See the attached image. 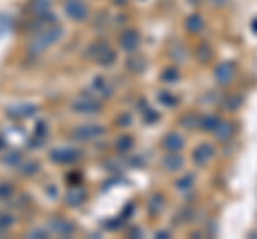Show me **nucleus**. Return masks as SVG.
Listing matches in <instances>:
<instances>
[{"mask_svg":"<svg viewBox=\"0 0 257 239\" xmlns=\"http://www.w3.org/2000/svg\"><path fill=\"white\" fill-rule=\"evenodd\" d=\"M62 36H64V28H62V26H58V24L47 26V28H43L39 32H35V34H30L28 53H30V56H39V53L50 50L52 45H56Z\"/></svg>","mask_w":257,"mask_h":239,"instance_id":"f257e3e1","label":"nucleus"},{"mask_svg":"<svg viewBox=\"0 0 257 239\" xmlns=\"http://www.w3.org/2000/svg\"><path fill=\"white\" fill-rule=\"evenodd\" d=\"M103 99H99L90 90H86L84 94H79L75 101H71V111L77 116H99L103 113Z\"/></svg>","mask_w":257,"mask_h":239,"instance_id":"f03ea898","label":"nucleus"},{"mask_svg":"<svg viewBox=\"0 0 257 239\" xmlns=\"http://www.w3.org/2000/svg\"><path fill=\"white\" fill-rule=\"evenodd\" d=\"M107 135V126L96 122H88V124H79L71 130V139L79 141V143H90V141H96Z\"/></svg>","mask_w":257,"mask_h":239,"instance_id":"7ed1b4c3","label":"nucleus"},{"mask_svg":"<svg viewBox=\"0 0 257 239\" xmlns=\"http://www.w3.org/2000/svg\"><path fill=\"white\" fill-rule=\"evenodd\" d=\"M62 9L71 21H86L90 17V7L86 0H64Z\"/></svg>","mask_w":257,"mask_h":239,"instance_id":"20e7f679","label":"nucleus"},{"mask_svg":"<svg viewBox=\"0 0 257 239\" xmlns=\"http://www.w3.org/2000/svg\"><path fill=\"white\" fill-rule=\"evenodd\" d=\"M82 158V152L77 148H54L50 152V160L54 165H60V167H67V165H73Z\"/></svg>","mask_w":257,"mask_h":239,"instance_id":"39448f33","label":"nucleus"},{"mask_svg":"<svg viewBox=\"0 0 257 239\" xmlns=\"http://www.w3.org/2000/svg\"><path fill=\"white\" fill-rule=\"evenodd\" d=\"M139 43H142V36H139V32L135 28H127L120 32V36H118V47H120L125 53H137L139 50Z\"/></svg>","mask_w":257,"mask_h":239,"instance_id":"423d86ee","label":"nucleus"},{"mask_svg":"<svg viewBox=\"0 0 257 239\" xmlns=\"http://www.w3.org/2000/svg\"><path fill=\"white\" fill-rule=\"evenodd\" d=\"M184 137H182L180 133H176V130H171L167 133L163 139H161V150L165 152V154H176V152H182L184 150Z\"/></svg>","mask_w":257,"mask_h":239,"instance_id":"0eeeda50","label":"nucleus"},{"mask_svg":"<svg viewBox=\"0 0 257 239\" xmlns=\"http://www.w3.org/2000/svg\"><path fill=\"white\" fill-rule=\"evenodd\" d=\"M92 94H96L99 99H110L111 94H114V85H111V81L103 77V75H96V77H92V81H90V88H88Z\"/></svg>","mask_w":257,"mask_h":239,"instance_id":"6e6552de","label":"nucleus"},{"mask_svg":"<svg viewBox=\"0 0 257 239\" xmlns=\"http://www.w3.org/2000/svg\"><path fill=\"white\" fill-rule=\"evenodd\" d=\"M214 152H217L214 143H208V141H203V143H200L195 150H193V162H195L197 167H206L208 162L214 158Z\"/></svg>","mask_w":257,"mask_h":239,"instance_id":"1a4fd4ad","label":"nucleus"},{"mask_svg":"<svg viewBox=\"0 0 257 239\" xmlns=\"http://www.w3.org/2000/svg\"><path fill=\"white\" fill-rule=\"evenodd\" d=\"M35 113H37V105H32V102H19V105H13L7 109V116L11 120H15V122L35 118Z\"/></svg>","mask_w":257,"mask_h":239,"instance_id":"9d476101","label":"nucleus"},{"mask_svg":"<svg viewBox=\"0 0 257 239\" xmlns=\"http://www.w3.org/2000/svg\"><path fill=\"white\" fill-rule=\"evenodd\" d=\"M234 70H236L234 62H221L219 67H214L212 77H214V81H217L219 85H227L229 81L234 79Z\"/></svg>","mask_w":257,"mask_h":239,"instance_id":"9b49d317","label":"nucleus"},{"mask_svg":"<svg viewBox=\"0 0 257 239\" xmlns=\"http://www.w3.org/2000/svg\"><path fill=\"white\" fill-rule=\"evenodd\" d=\"M50 233L60 235V237H71L75 233V226H73V222L67 220V218H52L50 220Z\"/></svg>","mask_w":257,"mask_h":239,"instance_id":"f8f14e48","label":"nucleus"},{"mask_svg":"<svg viewBox=\"0 0 257 239\" xmlns=\"http://www.w3.org/2000/svg\"><path fill=\"white\" fill-rule=\"evenodd\" d=\"M195 186H197V177H195V173H191V171H184V173L180 171V177L174 182V190L180 194L191 192Z\"/></svg>","mask_w":257,"mask_h":239,"instance_id":"ddd939ff","label":"nucleus"},{"mask_svg":"<svg viewBox=\"0 0 257 239\" xmlns=\"http://www.w3.org/2000/svg\"><path fill=\"white\" fill-rule=\"evenodd\" d=\"M161 167L167 173H178L184 169V158H182L180 152H176V154H165L163 158H161Z\"/></svg>","mask_w":257,"mask_h":239,"instance_id":"4468645a","label":"nucleus"},{"mask_svg":"<svg viewBox=\"0 0 257 239\" xmlns=\"http://www.w3.org/2000/svg\"><path fill=\"white\" fill-rule=\"evenodd\" d=\"M221 122H223V118L219 116V113H206V116L197 118V126L195 128H200L202 133H214Z\"/></svg>","mask_w":257,"mask_h":239,"instance_id":"2eb2a0df","label":"nucleus"},{"mask_svg":"<svg viewBox=\"0 0 257 239\" xmlns=\"http://www.w3.org/2000/svg\"><path fill=\"white\" fill-rule=\"evenodd\" d=\"M86 199H88V192H86L84 186H73L64 194V203H67L69 207H79L82 203H86Z\"/></svg>","mask_w":257,"mask_h":239,"instance_id":"dca6fc26","label":"nucleus"},{"mask_svg":"<svg viewBox=\"0 0 257 239\" xmlns=\"http://www.w3.org/2000/svg\"><path fill=\"white\" fill-rule=\"evenodd\" d=\"M133 148H135V139H133V135H120L116 141H114V150L118 152V154L127 156V154H133Z\"/></svg>","mask_w":257,"mask_h":239,"instance_id":"f3484780","label":"nucleus"},{"mask_svg":"<svg viewBox=\"0 0 257 239\" xmlns=\"http://www.w3.org/2000/svg\"><path fill=\"white\" fill-rule=\"evenodd\" d=\"M107 50H111V45L107 43L105 39H99V41H94V43H90L88 45V51H86V58H90V60H99Z\"/></svg>","mask_w":257,"mask_h":239,"instance_id":"a211bd4d","label":"nucleus"},{"mask_svg":"<svg viewBox=\"0 0 257 239\" xmlns=\"http://www.w3.org/2000/svg\"><path fill=\"white\" fill-rule=\"evenodd\" d=\"M203 26H206V21H203V15H200V13H191L184 17V28H186V32H191V34L202 32Z\"/></svg>","mask_w":257,"mask_h":239,"instance_id":"6ab92c4d","label":"nucleus"},{"mask_svg":"<svg viewBox=\"0 0 257 239\" xmlns=\"http://www.w3.org/2000/svg\"><path fill=\"white\" fill-rule=\"evenodd\" d=\"M157 101H159L161 107H165V109H176V107H178V102H180L178 96L171 94V92H167V90H161L159 94H157Z\"/></svg>","mask_w":257,"mask_h":239,"instance_id":"aec40b11","label":"nucleus"},{"mask_svg":"<svg viewBox=\"0 0 257 239\" xmlns=\"http://www.w3.org/2000/svg\"><path fill=\"white\" fill-rule=\"evenodd\" d=\"M41 173V165L37 160H21L19 165V175L21 177H35Z\"/></svg>","mask_w":257,"mask_h":239,"instance_id":"412c9836","label":"nucleus"},{"mask_svg":"<svg viewBox=\"0 0 257 239\" xmlns=\"http://www.w3.org/2000/svg\"><path fill=\"white\" fill-rule=\"evenodd\" d=\"M232 135H234V124L227 122V120H223V122L217 126V130H214V139L217 141H229Z\"/></svg>","mask_w":257,"mask_h":239,"instance_id":"4be33fe9","label":"nucleus"},{"mask_svg":"<svg viewBox=\"0 0 257 239\" xmlns=\"http://www.w3.org/2000/svg\"><path fill=\"white\" fill-rule=\"evenodd\" d=\"M146 207H148V211H150V216H159L161 211H163V207H165V199H163V194L154 192L152 197L148 199Z\"/></svg>","mask_w":257,"mask_h":239,"instance_id":"5701e85b","label":"nucleus"},{"mask_svg":"<svg viewBox=\"0 0 257 239\" xmlns=\"http://www.w3.org/2000/svg\"><path fill=\"white\" fill-rule=\"evenodd\" d=\"M161 81L163 84H178L180 81V68L178 67H165L161 70Z\"/></svg>","mask_w":257,"mask_h":239,"instance_id":"b1692460","label":"nucleus"},{"mask_svg":"<svg viewBox=\"0 0 257 239\" xmlns=\"http://www.w3.org/2000/svg\"><path fill=\"white\" fill-rule=\"evenodd\" d=\"M21 160H24V154L19 150H9L7 154L2 156V165L4 167H19Z\"/></svg>","mask_w":257,"mask_h":239,"instance_id":"393cba45","label":"nucleus"},{"mask_svg":"<svg viewBox=\"0 0 257 239\" xmlns=\"http://www.w3.org/2000/svg\"><path fill=\"white\" fill-rule=\"evenodd\" d=\"M142 116H144V124H148V126H154L159 122V111L152 109L148 102H146V107L142 105Z\"/></svg>","mask_w":257,"mask_h":239,"instance_id":"a878e982","label":"nucleus"},{"mask_svg":"<svg viewBox=\"0 0 257 239\" xmlns=\"http://www.w3.org/2000/svg\"><path fill=\"white\" fill-rule=\"evenodd\" d=\"M144 58L135 56V53H131V58L127 60V70H131V73H142L144 70Z\"/></svg>","mask_w":257,"mask_h":239,"instance_id":"bb28decb","label":"nucleus"},{"mask_svg":"<svg viewBox=\"0 0 257 239\" xmlns=\"http://www.w3.org/2000/svg\"><path fill=\"white\" fill-rule=\"evenodd\" d=\"M116 51L114 50H107L103 56H101L99 60H96V64H99V67H103V68H110V67H114L116 64Z\"/></svg>","mask_w":257,"mask_h":239,"instance_id":"cd10ccee","label":"nucleus"},{"mask_svg":"<svg viewBox=\"0 0 257 239\" xmlns=\"http://www.w3.org/2000/svg\"><path fill=\"white\" fill-rule=\"evenodd\" d=\"M30 9L32 13H45V11H52V0H30Z\"/></svg>","mask_w":257,"mask_h":239,"instance_id":"c85d7f7f","label":"nucleus"},{"mask_svg":"<svg viewBox=\"0 0 257 239\" xmlns=\"http://www.w3.org/2000/svg\"><path fill=\"white\" fill-rule=\"evenodd\" d=\"M13 224H15V218H13V214H9V211H2V214H0V233L9 231Z\"/></svg>","mask_w":257,"mask_h":239,"instance_id":"c756f323","label":"nucleus"},{"mask_svg":"<svg viewBox=\"0 0 257 239\" xmlns=\"http://www.w3.org/2000/svg\"><path fill=\"white\" fill-rule=\"evenodd\" d=\"M13 192H15L13 184H7V182L0 184V201H9V197H13Z\"/></svg>","mask_w":257,"mask_h":239,"instance_id":"7c9ffc66","label":"nucleus"},{"mask_svg":"<svg viewBox=\"0 0 257 239\" xmlns=\"http://www.w3.org/2000/svg\"><path fill=\"white\" fill-rule=\"evenodd\" d=\"M210 47H208V45H202L200 47V50H197V56H200V60H202V62H206V60L208 58H210Z\"/></svg>","mask_w":257,"mask_h":239,"instance_id":"2f4dec72","label":"nucleus"},{"mask_svg":"<svg viewBox=\"0 0 257 239\" xmlns=\"http://www.w3.org/2000/svg\"><path fill=\"white\" fill-rule=\"evenodd\" d=\"M227 101H229V102H225V107H227L229 111H236V109L240 107V99H238V96H229Z\"/></svg>","mask_w":257,"mask_h":239,"instance_id":"473e14b6","label":"nucleus"},{"mask_svg":"<svg viewBox=\"0 0 257 239\" xmlns=\"http://www.w3.org/2000/svg\"><path fill=\"white\" fill-rule=\"evenodd\" d=\"M47 235H50V231H45V229H32V231H28V237H32V239L47 237Z\"/></svg>","mask_w":257,"mask_h":239,"instance_id":"72a5a7b5","label":"nucleus"},{"mask_svg":"<svg viewBox=\"0 0 257 239\" xmlns=\"http://www.w3.org/2000/svg\"><path fill=\"white\" fill-rule=\"evenodd\" d=\"M131 122H133V120H131V113H128V116L125 113V116H120V120H118V124H120V126H127V124L131 126Z\"/></svg>","mask_w":257,"mask_h":239,"instance_id":"f704fd0d","label":"nucleus"},{"mask_svg":"<svg viewBox=\"0 0 257 239\" xmlns=\"http://www.w3.org/2000/svg\"><path fill=\"white\" fill-rule=\"evenodd\" d=\"M154 237H159V239H167V237H169V231H157V233H154Z\"/></svg>","mask_w":257,"mask_h":239,"instance_id":"c9c22d12","label":"nucleus"},{"mask_svg":"<svg viewBox=\"0 0 257 239\" xmlns=\"http://www.w3.org/2000/svg\"><path fill=\"white\" fill-rule=\"evenodd\" d=\"M111 2H114L116 7H125V4L128 2V0H111Z\"/></svg>","mask_w":257,"mask_h":239,"instance_id":"e433bc0d","label":"nucleus"},{"mask_svg":"<svg viewBox=\"0 0 257 239\" xmlns=\"http://www.w3.org/2000/svg\"><path fill=\"white\" fill-rule=\"evenodd\" d=\"M0 152H4V139L0 137Z\"/></svg>","mask_w":257,"mask_h":239,"instance_id":"4c0bfd02","label":"nucleus"}]
</instances>
